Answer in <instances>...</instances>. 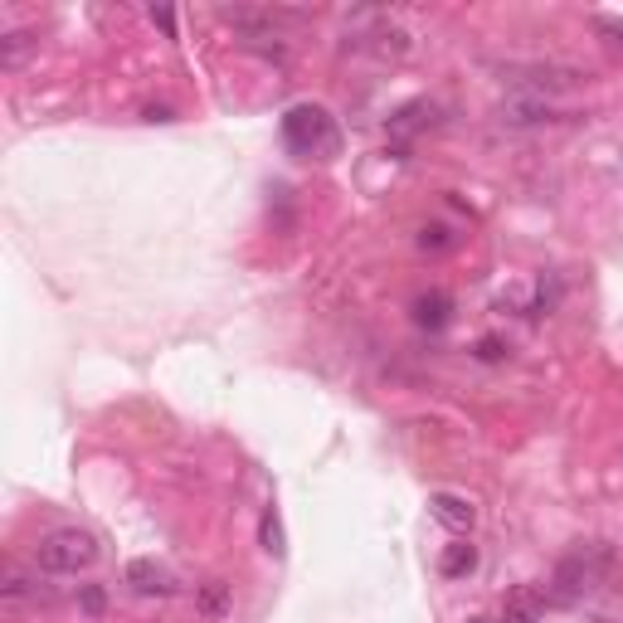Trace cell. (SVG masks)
<instances>
[{
  "label": "cell",
  "instance_id": "obj_1",
  "mask_svg": "<svg viewBox=\"0 0 623 623\" xmlns=\"http://www.w3.org/2000/svg\"><path fill=\"white\" fill-rule=\"evenodd\" d=\"M283 142H288L293 156H307V161H312V156L327 161V156H336V147H341L331 112L317 108V103H297V108H288V117H283Z\"/></svg>",
  "mask_w": 623,
  "mask_h": 623
},
{
  "label": "cell",
  "instance_id": "obj_2",
  "mask_svg": "<svg viewBox=\"0 0 623 623\" xmlns=\"http://www.w3.org/2000/svg\"><path fill=\"white\" fill-rule=\"evenodd\" d=\"M604 570H609V550L604 546H575L560 565H555V575H550V599H560V604H575V599H585L599 589L604 580Z\"/></svg>",
  "mask_w": 623,
  "mask_h": 623
},
{
  "label": "cell",
  "instance_id": "obj_3",
  "mask_svg": "<svg viewBox=\"0 0 623 623\" xmlns=\"http://www.w3.org/2000/svg\"><path fill=\"white\" fill-rule=\"evenodd\" d=\"M35 560H39V570H49V575H78V570H88L98 560V541L88 531H78V526L49 531L35 546Z\"/></svg>",
  "mask_w": 623,
  "mask_h": 623
},
{
  "label": "cell",
  "instance_id": "obj_4",
  "mask_svg": "<svg viewBox=\"0 0 623 623\" xmlns=\"http://www.w3.org/2000/svg\"><path fill=\"white\" fill-rule=\"evenodd\" d=\"M429 516L439 521V526H448V531H473V502L468 497H458V492H434L429 497Z\"/></svg>",
  "mask_w": 623,
  "mask_h": 623
},
{
  "label": "cell",
  "instance_id": "obj_5",
  "mask_svg": "<svg viewBox=\"0 0 623 623\" xmlns=\"http://www.w3.org/2000/svg\"><path fill=\"white\" fill-rule=\"evenodd\" d=\"M127 585L137 589V594H176L171 570L156 565V560H132V565H127Z\"/></svg>",
  "mask_w": 623,
  "mask_h": 623
},
{
  "label": "cell",
  "instance_id": "obj_6",
  "mask_svg": "<svg viewBox=\"0 0 623 623\" xmlns=\"http://www.w3.org/2000/svg\"><path fill=\"white\" fill-rule=\"evenodd\" d=\"M448 317H453V302H448V293H424L419 302H414V322L429 331L448 327Z\"/></svg>",
  "mask_w": 623,
  "mask_h": 623
},
{
  "label": "cell",
  "instance_id": "obj_7",
  "mask_svg": "<svg viewBox=\"0 0 623 623\" xmlns=\"http://www.w3.org/2000/svg\"><path fill=\"white\" fill-rule=\"evenodd\" d=\"M439 570L448 575V580H463V575H473V570H477V546H468V541H453V546L443 550Z\"/></svg>",
  "mask_w": 623,
  "mask_h": 623
},
{
  "label": "cell",
  "instance_id": "obj_8",
  "mask_svg": "<svg viewBox=\"0 0 623 623\" xmlns=\"http://www.w3.org/2000/svg\"><path fill=\"white\" fill-rule=\"evenodd\" d=\"M258 546L268 550V555H283V521H278V512H273V507H268V512L258 516Z\"/></svg>",
  "mask_w": 623,
  "mask_h": 623
},
{
  "label": "cell",
  "instance_id": "obj_9",
  "mask_svg": "<svg viewBox=\"0 0 623 623\" xmlns=\"http://www.w3.org/2000/svg\"><path fill=\"white\" fill-rule=\"evenodd\" d=\"M424 112H434V108H429V103H409V108H400L395 117H390V132H395V137H404V132L424 127Z\"/></svg>",
  "mask_w": 623,
  "mask_h": 623
},
{
  "label": "cell",
  "instance_id": "obj_10",
  "mask_svg": "<svg viewBox=\"0 0 623 623\" xmlns=\"http://www.w3.org/2000/svg\"><path fill=\"white\" fill-rule=\"evenodd\" d=\"M224 604H229V594H224V585H220V580H215V585H205V589H200V609H205L210 619H220V614H224Z\"/></svg>",
  "mask_w": 623,
  "mask_h": 623
},
{
  "label": "cell",
  "instance_id": "obj_11",
  "mask_svg": "<svg viewBox=\"0 0 623 623\" xmlns=\"http://www.w3.org/2000/svg\"><path fill=\"white\" fill-rule=\"evenodd\" d=\"M25 44H30V35H5L0 64H5V69H15V64H20V54H25Z\"/></svg>",
  "mask_w": 623,
  "mask_h": 623
},
{
  "label": "cell",
  "instance_id": "obj_12",
  "mask_svg": "<svg viewBox=\"0 0 623 623\" xmlns=\"http://www.w3.org/2000/svg\"><path fill=\"white\" fill-rule=\"evenodd\" d=\"M502 356H507V346H502L497 336H482V341H477V361H502Z\"/></svg>",
  "mask_w": 623,
  "mask_h": 623
},
{
  "label": "cell",
  "instance_id": "obj_13",
  "mask_svg": "<svg viewBox=\"0 0 623 623\" xmlns=\"http://www.w3.org/2000/svg\"><path fill=\"white\" fill-rule=\"evenodd\" d=\"M594 30H604V35H614V44L623 49V20H614V15H594Z\"/></svg>",
  "mask_w": 623,
  "mask_h": 623
},
{
  "label": "cell",
  "instance_id": "obj_14",
  "mask_svg": "<svg viewBox=\"0 0 623 623\" xmlns=\"http://www.w3.org/2000/svg\"><path fill=\"white\" fill-rule=\"evenodd\" d=\"M83 609H88V614H103V589L98 585L83 589Z\"/></svg>",
  "mask_w": 623,
  "mask_h": 623
},
{
  "label": "cell",
  "instance_id": "obj_15",
  "mask_svg": "<svg viewBox=\"0 0 623 623\" xmlns=\"http://www.w3.org/2000/svg\"><path fill=\"white\" fill-rule=\"evenodd\" d=\"M443 234H448V229H439V224H434V229H424V234H419V244H424V249H443V244H448Z\"/></svg>",
  "mask_w": 623,
  "mask_h": 623
},
{
  "label": "cell",
  "instance_id": "obj_16",
  "mask_svg": "<svg viewBox=\"0 0 623 623\" xmlns=\"http://www.w3.org/2000/svg\"><path fill=\"white\" fill-rule=\"evenodd\" d=\"M151 20H156L166 35H176V15H171V10H151Z\"/></svg>",
  "mask_w": 623,
  "mask_h": 623
},
{
  "label": "cell",
  "instance_id": "obj_17",
  "mask_svg": "<svg viewBox=\"0 0 623 623\" xmlns=\"http://www.w3.org/2000/svg\"><path fill=\"white\" fill-rule=\"evenodd\" d=\"M147 122H171V108H147Z\"/></svg>",
  "mask_w": 623,
  "mask_h": 623
},
{
  "label": "cell",
  "instance_id": "obj_18",
  "mask_svg": "<svg viewBox=\"0 0 623 623\" xmlns=\"http://www.w3.org/2000/svg\"><path fill=\"white\" fill-rule=\"evenodd\" d=\"M473 623H502V619H473Z\"/></svg>",
  "mask_w": 623,
  "mask_h": 623
}]
</instances>
